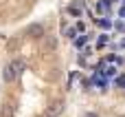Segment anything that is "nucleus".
I'll return each mask as SVG.
<instances>
[{
    "label": "nucleus",
    "instance_id": "nucleus-1",
    "mask_svg": "<svg viewBox=\"0 0 125 117\" xmlns=\"http://www.w3.org/2000/svg\"><path fill=\"white\" fill-rule=\"evenodd\" d=\"M26 35H31V38H35V40H40V38H46V35H44V27H42V24H37V22L29 24V29H26Z\"/></svg>",
    "mask_w": 125,
    "mask_h": 117
},
{
    "label": "nucleus",
    "instance_id": "nucleus-2",
    "mask_svg": "<svg viewBox=\"0 0 125 117\" xmlns=\"http://www.w3.org/2000/svg\"><path fill=\"white\" fill-rule=\"evenodd\" d=\"M2 77H4V82H15V77H18V71L13 69V64H7L4 69H2Z\"/></svg>",
    "mask_w": 125,
    "mask_h": 117
},
{
    "label": "nucleus",
    "instance_id": "nucleus-3",
    "mask_svg": "<svg viewBox=\"0 0 125 117\" xmlns=\"http://www.w3.org/2000/svg\"><path fill=\"white\" fill-rule=\"evenodd\" d=\"M64 108H66V104H64V100H55L53 104H51V108H48V113L53 117H57V115H62L64 113Z\"/></svg>",
    "mask_w": 125,
    "mask_h": 117
},
{
    "label": "nucleus",
    "instance_id": "nucleus-4",
    "mask_svg": "<svg viewBox=\"0 0 125 117\" xmlns=\"http://www.w3.org/2000/svg\"><path fill=\"white\" fill-rule=\"evenodd\" d=\"M15 113V106H13V102H7V104H2V108H0V117H13Z\"/></svg>",
    "mask_w": 125,
    "mask_h": 117
},
{
    "label": "nucleus",
    "instance_id": "nucleus-5",
    "mask_svg": "<svg viewBox=\"0 0 125 117\" xmlns=\"http://www.w3.org/2000/svg\"><path fill=\"white\" fill-rule=\"evenodd\" d=\"M55 49H57V38L48 35L46 38V51H55Z\"/></svg>",
    "mask_w": 125,
    "mask_h": 117
},
{
    "label": "nucleus",
    "instance_id": "nucleus-6",
    "mask_svg": "<svg viewBox=\"0 0 125 117\" xmlns=\"http://www.w3.org/2000/svg\"><path fill=\"white\" fill-rule=\"evenodd\" d=\"M18 46H20V38H11V40H9V44H7V49H9L11 53H13Z\"/></svg>",
    "mask_w": 125,
    "mask_h": 117
},
{
    "label": "nucleus",
    "instance_id": "nucleus-7",
    "mask_svg": "<svg viewBox=\"0 0 125 117\" xmlns=\"http://www.w3.org/2000/svg\"><path fill=\"white\" fill-rule=\"evenodd\" d=\"M11 64H13V69L18 71V75H22V71H24V62H22V60H13Z\"/></svg>",
    "mask_w": 125,
    "mask_h": 117
},
{
    "label": "nucleus",
    "instance_id": "nucleus-8",
    "mask_svg": "<svg viewBox=\"0 0 125 117\" xmlns=\"http://www.w3.org/2000/svg\"><path fill=\"white\" fill-rule=\"evenodd\" d=\"M66 11H68V15H73V18H77V15H79V9H77V7H73V4H70Z\"/></svg>",
    "mask_w": 125,
    "mask_h": 117
},
{
    "label": "nucleus",
    "instance_id": "nucleus-9",
    "mask_svg": "<svg viewBox=\"0 0 125 117\" xmlns=\"http://www.w3.org/2000/svg\"><path fill=\"white\" fill-rule=\"evenodd\" d=\"M66 35H68V38H70V40H73V38H75V35H77V29H68V31H66Z\"/></svg>",
    "mask_w": 125,
    "mask_h": 117
},
{
    "label": "nucleus",
    "instance_id": "nucleus-10",
    "mask_svg": "<svg viewBox=\"0 0 125 117\" xmlns=\"http://www.w3.org/2000/svg\"><path fill=\"white\" fill-rule=\"evenodd\" d=\"M83 42H86V35H81V38H77V46H81Z\"/></svg>",
    "mask_w": 125,
    "mask_h": 117
},
{
    "label": "nucleus",
    "instance_id": "nucleus-11",
    "mask_svg": "<svg viewBox=\"0 0 125 117\" xmlns=\"http://www.w3.org/2000/svg\"><path fill=\"white\" fill-rule=\"evenodd\" d=\"M116 82H119V86H125V77H119Z\"/></svg>",
    "mask_w": 125,
    "mask_h": 117
},
{
    "label": "nucleus",
    "instance_id": "nucleus-12",
    "mask_svg": "<svg viewBox=\"0 0 125 117\" xmlns=\"http://www.w3.org/2000/svg\"><path fill=\"white\" fill-rule=\"evenodd\" d=\"M83 117H99V115H97V113H86Z\"/></svg>",
    "mask_w": 125,
    "mask_h": 117
},
{
    "label": "nucleus",
    "instance_id": "nucleus-13",
    "mask_svg": "<svg viewBox=\"0 0 125 117\" xmlns=\"http://www.w3.org/2000/svg\"><path fill=\"white\" fill-rule=\"evenodd\" d=\"M42 117H53V115H51V113H48V111H46V113H44V115H42Z\"/></svg>",
    "mask_w": 125,
    "mask_h": 117
},
{
    "label": "nucleus",
    "instance_id": "nucleus-14",
    "mask_svg": "<svg viewBox=\"0 0 125 117\" xmlns=\"http://www.w3.org/2000/svg\"><path fill=\"white\" fill-rule=\"evenodd\" d=\"M121 46H125V38H123V40H121Z\"/></svg>",
    "mask_w": 125,
    "mask_h": 117
}]
</instances>
